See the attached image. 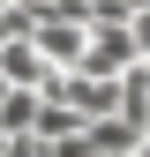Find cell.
I'll list each match as a JSON object with an SVG mask.
<instances>
[{
    "mask_svg": "<svg viewBox=\"0 0 150 157\" xmlns=\"http://www.w3.org/2000/svg\"><path fill=\"white\" fill-rule=\"evenodd\" d=\"M143 127H150V105H143Z\"/></svg>",
    "mask_w": 150,
    "mask_h": 157,
    "instance_id": "6da1fadb",
    "label": "cell"
}]
</instances>
